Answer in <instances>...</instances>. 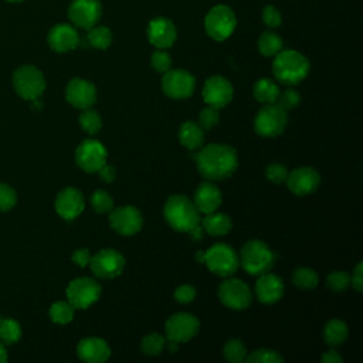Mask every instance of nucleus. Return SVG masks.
Instances as JSON below:
<instances>
[{"label":"nucleus","mask_w":363,"mask_h":363,"mask_svg":"<svg viewBox=\"0 0 363 363\" xmlns=\"http://www.w3.org/2000/svg\"><path fill=\"white\" fill-rule=\"evenodd\" d=\"M193 157L200 174L210 182L230 177L238 166L237 152L224 143L207 145Z\"/></svg>","instance_id":"1"},{"label":"nucleus","mask_w":363,"mask_h":363,"mask_svg":"<svg viewBox=\"0 0 363 363\" xmlns=\"http://www.w3.org/2000/svg\"><path fill=\"white\" fill-rule=\"evenodd\" d=\"M163 216L167 224L180 233H190L200 224V211L194 203L183 194L170 196L163 207Z\"/></svg>","instance_id":"2"},{"label":"nucleus","mask_w":363,"mask_h":363,"mask_svg":"<svg viewBox=\"0 0 363 363\" xmlns=\"http://www.w3.org/2000/svg\"><path fill=\"white\" fill-rule=\"evenodd\" d=\"M274 77L285 85H296L306 78L309 72L308 58L295 50H281L274 55Z\"/></svg>","instance_id":"3"},{"label":"nucleus","mask_w":363,"mask_h":363,"mask_svg":"<svg viewBox=\"0 0 363 363\" xmlns=\"http://www.w3.org/2000/svg\"><path fill=\"white\" fill-rule=\"evenodd\" d=\"M240 264L250 275L268 272L275 261L271 248L261 240H250L240 250Z\"/></svg>","instance_id":"4"},{"label":"nucleus","mask_w":363,"mask_h":363,"mask_svg":"<svg viewBox=\"0 0 363 363\" xmlns=\"http://www.w3.org/2000/svg\"><path fill=\"white\" fill-rule=\"evenodd\" d=\"M204 264L213 274L218 277H231L238 269L240 259L231 245L217 242L204 251Z\"/></svg>","instance_id":"5"},{"label":"nucleus","mask_w":363,"mask_h":363,"mask_svg":"<svg viewBox=\"0 0 363 363\" xmlns=\"http://www.w3.org/2000/svg\"><path fill=\"white\" fill-rule=\"evenodd\" d=\"M14 91L26 101L38 99L45 89L43 72L34 65H21L13 74Z\"/></svg>","instance_id":"6"},{"label":"nucleus","mask_w":363,"mask_h":363,"mask_svg":"<svg viewBox=\"0 0 363 363\" xmlns=\"http://www.w3.org/2000/svg\"><path fill=\"white\" fill-rule=\"evenodd\" d=\"M288 123L286 111L278 104H264L254 119V129L259 136L275 138L284 132Z\"/></svg>","instance_id":"7"},{"label":"nucleus","mask_w":363,"mask_h":363,"mask_svg":"<svg viewBox=\"0 0 363 363\" xmlns=\"http://www.w3.org/2000/svg\"><path fill=\"white\" fill-rule=\"evenodd\" d=\"M237 18L234 11L225 4L214 6L204 18V28L208 37L216 41L227 40L235 30Z\"/></svg>","instance_id":"8"},{"label":"nucleus","mask_w":363,"mask_h":363,"mask_svg":"<svg viewBox=\"0 0 363 363\" xmlns=\"http://www.w3.org/2000/svg\"><path fill=\"white\" fill-rule=\"evenodd\" d=\"M68 302L75 309H86L101 296V285L88 277L72 279L65 289Z\"/></svg>","instance_id":"9"},{"label":"nucleus","mask_w":363,"mask_h":363,"mask_svg":"<svg viewBox=\"0 0 363 363\" xmlns=\"http://www.w3.org/2000/svg\"><path fill=\"white\" fill-rule=\"evenodd\" d=\"M89 267L95 277L112 279L122 274L125 268V257L113 248H104L91 257Z\"/></svg>","instance_id":"10"},{"label":"nucleus","mask_w":363,"mask_h":363,"mask_svg":"<svg viewBox=\"0 0 363 363\" xmlns=\"http://www.w3.org/2000/svg\"><path fill=\"white\" fill-rule=\"evenodd\" d=\"M218 298L221 303L234 311L247 309L252 301L250 286L237 278L225 279L218 286Z\"/></svg>","instance_id":"11"},{"label":"nucleus","mask_w":363,"mask_h":363,"mask_svg":"<svg viewBox=\"0 0 363 363\" xmlns=\"http://www.w3.org/2000/svg\"><path fill=\"white\" fill-rule=\"evenodd\" d=\"M106 156L105 146L95 139L82 140L75 150L77 166L86 173L98 172L106 163Z\"/></svg>","instance_id":"12"},{"label":"nucleus","mask_w":363,"mask_h":363,"mask_svg":"<svg viewBox=\"0 0 363 363\" xmlns=\"http://www.w3.org/2000/svg\"><path fill=\"white\" fill-rule=\"evenodd\" d=\"M163 92L173 99H186L193 95L196 78L186 69H169L162 78Z\"/></svg>","instance_id":"13"},{"label":"nucleus","mask_w":363,"mask_h":363,"mask_svg":"<svg viewBox=\"0 0 363 363\" xmlns=\"http://www.w3.org/2000/svg\"><path fill=\"white\" fill-rule=\"evenodd\" d=\"M200 329L199 319L187 312H177L173 313L164 325L166 336L170 340H174L177 343L189 342L191 337L197 335Z\"/></svg>","instance_id":"14"},{"label":"nucleus","mask_w":363,"mask_h":363,"mask_svg":"<svg viewBox=\"0 0 363 363\" xmlns=\"http://www.w3.org/2000/svg\"><path fill=\"white\" fill-rule=\"evenodd\" d=\"M109 225L121 235H133L143 225L142 213L133 206H122L109 211Z\"/></svg>","instance_id":"15"},{"label":"nucleus","mask_w":363,"mask_h":363,"mask_svg":"<svg viewBox=\"0 0 363 363\" xmlns=\"http://www.w3.org/2000/svg\"><path fill=\"white\" fill-rule=\"evenodd\" d=\"M102 14L99 0H72L68 7V17L75 27L89 30L94 27Z\"/></svg>","instance_id":"16"},{"label":"nucleus","mask_w":363,"mask_h":363,"mask_svg":"<svg viewBox=\"0 0 363 363\" xmlns=\"http://www.w3.org/2000/svg\"><path fill=\"white\" fill-rule=\"evenodd\" d=\"M233 85L228 79H225L221 75H213L210 77L203 86V99L207 105L214 108H224L227 106L233 99Z\"/></svg>","instance_id":"17"},{"label":"nucleus","mask_w":363,"mask_h":363,"mask_svg":"<svg viewBox=\"0 0 363 363\" xmlns=\"http://www.w3.org/2000/svg\"><path fill=\"white\" fill-rule=\"evenodd\" d=\"M288 189L296 196H306L313 193L320 183V176L318 170L311 166L296 167L292 172H288V177L285 180Z\"/></svg>","instance_id":"18"},{"label":"nucleus","mask_w":363,"mask_h":363,"mask_svg":"<svg viewBox=\"0 0 363 363\" xmlns=\"http://www.w3.org/2000/svg\"><path fill=\"white\" fill-rule=\"evenodd\" d=\"M65 99L78 109L91 108L96 101L95 85L82 78H72L65 88Z\"/></svg>","instance_id":"19"},{"label":"nucleus","mask_w":363,"mask_h":363,"mask_svg":"<svg viewBox=\"0 0 363 363\" xmlns=\"http://www.w3.org/2000/svg\"><path fill=\"white\" fill-rule=\"evenodd\" d=\"M55 211L64 220H74L77 218L85 207L82 193L75 187H65L57 194L55 199Z\"/></svg>","instance_id":"20"},{"label":"nucleus","mask_w":363,"mask_h":363,"mask_svg":"<svg viewBox=\"0 0 363 363\" xmlns=\"http://www.w3.org/2000/svg\"><path fill=\"white\" fill-rule=\"evenodd\" d=\"M176 37L177 30L173 21L166 17H156L150 20L147 26V40L152 45L160 50H166L174 44Z\"/></svg>","instance_id":"21"},{"label":"nucleus","mask_w":363,"mask_h":363,"mask_svg":"<svg viewBox=\"0 0 363 363\" xmlns=\"http://www.w3.org/2000/svg\"><path fill=\"white\" fill-rule=\"evenodd\" d=\"M48 45L55 52H68L74 48H77L79 43L78 31L71 24H57L54 26L47 37Z\"/></svg>","instance_id":"22"},{"label":"nucleus","mask_w":363,"mask_h":363,"mask_svg":"<svg viewBox=\"0 0 363 363\" xmlns=\"http://www.w3.org/2000/svg\"><path fill=\"white\" fill-rule=\"evenodd\" d=\"M258 277L259 278L257 279V284H255L257 299L265 305L278 302L282 298L284 289H285L282 279L278 275L271 274L269 271Z\"/></svg>","instance_id":"23"},{"label":"nucleus","mask_w":363,"mask_h":363,"mask_svg":"<svg viewBox=\"0 0 363 363\" xmlns=\"http://www.w3.org/2000/svg\"><path fill=\"white\" fill-rule=\"evenodd\" d=\"M77 354L86 363H102L109 359L111 347L101 337H84L77 345Z\"/></svg>","instance_id":"24"},{"label":"nucleus","mask_w":363,"mask_h":363,"mask_svg":"<svg viewBox=\"0 0 363 363\" xmlns=\"http://www.w3.org/2000/svg\"><path fill=\"white\" fill-rule=\"evenodd\" d=\"M221 191L211 182H203L194 191V206L203 214L216 211L221 204Z\"/></svg>","instance_id":"25"},{"label":"nucleus","mask_w":363,"mask_h":363,"mask_svg":"<svg viewBox=\"0 0 363 363\" xmlns=\"http://www.w3.org/2000/svg\"><path fill=\"white\" fill-rule=\"evenodd\" d=\"M200 221H201V228L213 237L225 235L233 227L231 218L224 213H216V211L207 213L204 218Z\"/></svg>","instance_id":"26"},{"label":"nucleus","mask_w":363,"mask_h":363,"mask_svg":"<svg viewBox=\"0 0 363 363\" xmlns=\"http://www.w3.org/2000/svg\"><path fill=\"white\" fill-rule=\"evenodd\" d=\"M179 140L189 150H196L201 147L204 142V130L199 123L193 121H187L182 123L179 129Z\"/></svg>","instance_id":"27"},{"label":"nucleus","mask_w":363,"mask_h":363,"mask_svg":"<svg viewBox=\"0 0 363 363\" xmlns=\"http://www.w3.org/2000/svg\"><path fill=\"white\" fill-rule=\"evenodd\" d=\"M252 94H254V98L259 104H272V102L277 101V96L279 94V88L272 79L261 78L254 84Z\"/></svg>","instance_id":"28"},{"label":"nucleus","mask_w":363,"mask_h":363,"mask_svg":"<svg viewBox=\"0 0 363 363\" xmlns=\"http://www.w3.org/2000/svg\"><path fill=\"white\" fill-rule=\"evenodd\" d=\"M323 337L326 345L339 346L347 337V326L340 319H330L323 329Z\"/></svg>","instance_id":"29"},{"label":"nucleus","mask_w":363,"mask_h":363,"mask_svg":"<svg viewBox=\"0 0 363 363\" xmlns=\"http://www.w3.org/2000/svg\"><path fill=\"white\" fill-rule=\"evenodd\" d=\"M282 48H284L282 38L272 31H264L258 38V51L264 57L277 55Z\"/></svg>","instance_id":"30"},{"label":"nucleus","mask_w":363,"mask_h":363,"mask_svg":"<svg viewBox=\"0 0 363 363\" xmlns=\"http://www.w3.org/2000/svg\"><path fill=\"white\" fill-rule=\"evenodd\" d=\"M88 43L98 50H106L112 43V33L106 26H94L86 35Z\"/></svg>","instance_id":"31"},{"label":"nucleus","mask_w":363,"mask_h":363,"mask_svg":"<svg viewBox=\"0 0 363 363\" xmlns=\"http://www.w3.org/2000/svg\"><path fill=\"white\" fill-rule=\"evenodd\" d=\"M75 308L68 301H57L50 308V318L54 323L65 325L69 323L74 318Z\"/></svg>","instance_id":"32"},{"label":"nucleus","mask_w":363,"mask_h":363,"mask_svg":"<svg viewBox=\"0 0 363 363\" xmlns=\"http://www.w3.org/2000/svg\"><path fill=\"white\" fill-rule=\"evenodd\" d=\"M21 337V326L14 319H0V342L4 345H13Z\"/></svg>","instance_id":"33"},{"label":"nucleus","mask_w":363,"mask_h":363,"mask_svg":"<svg viewBox=\"0 0 363 363\" xmlns=\"http://www.w3.org/2000/svg\"><path fill=\"white\" fill-rule=\"evenodd\" d=\"M318 274L312 268L301 267L294 271L292 282L301 289H313L318 285Z\"/></svg>","instance_id":"34"},{"label":"nucleus","mask_w":363,"mask_h":363,"mask_svg":"<svg viewBox=\"0 0 363 363\" xmlns=\"http://www.w3.org/2000/svg\"><path fill=\"white\" fill-rule=\"evenodd\" d=\"M78 122H79V126L82 128V130H85L89 135L98 133L102 128V119H101L99 113L91 108L84 109V112L78 118Z\"/></svg>","instance_id":"35"},{"label":"nucleus","mask_w":363,"mask_h":363,"mask_svg":"<svg viewBox=\"0 0 363 363\" xmlns=\"http://www.w3.org/2000/svg\"><path fill=\"white\" fill-rule=\"evenodd\" d=\"M223 354L231 363H241L245 362L248 352L240 339H231L224 345Z\"/></svg>","instance_id":"36"},{"label":"nucleus","mask_w":363,"mask_h":363,"mask_svg":"<svg viewBox=\"0 0 363 363\" xmlns=\"http://www.w3.org/2000/svg\"><path fill=\"white\" fill-rule=\"evenodd\" d=\"M166 346V339L159 333H149L143 336L140 342V349L147 356H157Z\"/></svg>","instance_id":"37"},{"label":"nucleus","mask_w":363,"mask_h":363,"mask_svg":"<svg viewBox=\"0 0 363 363\" xmlns=\"http://www.w3.org/2000/svg\"><path fill=\"white\" fill-rule=\"evenodd\" d=\"M245 362L248 363H282L284 357L272 349H257L247 354Z\"/></svg>","instance_id":"38"},{"label":"nucleus","mask_w":363,"mask_h":363,"mask_svg":"<svg viewBox=\"0 0 363 363\" xmlns=\"http://www.w3.org/2000/svg\"><path fill=\"white\" fill-rule=\"evenodd\" d=\"M91 206L96 213H109L113 208V199L105 190H95L91 196Z\"/></svg>","instance_id":"39"},{"label":"nucleus","mask_w":363,"mask_h":363,"mask_svg":"<svg viewBox=\"0 0 363 363\" xmlns=\"http://www.w3.org/2000/svg\"><path fill=\"white\" fill-rule=\"evenodd\" d=\"M350 285V275L346 271H333L326 278V286L335 292H342Z\"/></svg>","instance_id":"40"},{"label":"nucleus","mask_w":363,"mask_h":363,"mask_svg":"<svg viewBox=\"0 0 363 363\" xmlns=\"http://www.w3.org/2000/svg\"><path fill=\"white\" fill-rule=\"evenodd\" d=\"M299 102H301V95L298 94V91H295L292 88H288L282 92L279 91L277 101H275V104H278L285 111L296 108L299 105Z\"/></svg>","instance_id":"41"},{"label":"nucleus","mask_w":363,"mask_h":363,"mask_svg":"<svg viewBox=\"0 0 363 363\" xmlns=\"http://www.w3.org/2000/svg\"><path fill=\"white\" fill-rule=\"evenodd\" d=\"M220 121V109L214 106H207L200 111L199 113V125L203 128V130H208L213 126H216Z\"/></svg>","instance_id":"42"},{"label":"nucleus","mask_w":363,"mask_h":363,"mask_svg":"<svg viewBox=\"0 0 363 363\" xmlns=\"http://www.w3.org/2000/svg\"><path fill=\"white\" fill-rule=\"evenodd\" d=\"M265 177L275 184L285 183V180L288 177V169H286V166H284L281 163H271L265 169Z\"/></svg>","instance_id":"43"},{"label":"nucleus","mask_w":363,"mask_h":363,"mask_svg":"<svg viewBox=\"0 0 363 363\" xmlns=\"http://www.w3.org/2000/svg\"><path fill=\"white\" fill-rule=\"evenodd\" d=\"M150 64H152V67L155 68V71L164 74V72L169 71L170 67H172V58H170V55H169L164 50L157 48V51H155V52L152 54Z\"/></svg>","instance_id":"44"},{"label":"nucleus","mask_w":363,"mask_h":363,"mask_svg":"<svg viewBox=\"0 0 363 363\" xmlns=\"http://www.w3.org/2000/svg\"><path fill=\"white\" fill-rule=\"evenodd\" d=\"M17 194L13 187L6 183H0V211H7L14 207Z\"/></svg>","instance_id":"45"},{"label":"nucleus","mask_w":363,"mask_h":363,"mask_svg":"<svg viewBox=\"0 0 363 363\" xmlns=\"http://www.w3.org/2000/svg\"><path fill=\"white\" fill-rule=\"evenodd\" d=\"M262 21L265 23L267 27L275 28V27L281 26L282 17H281V13L278 11V9H275L274 6L268 4V6H265L264 10H262Z\"/></svg>","instance_id":"46"},{"label":"nucleus","mask_w":363,"mask_h":363,"mask_svg":"<svg viewBox=\"0 0 363 363\" xmlns=\"http://www.w3.org/2000/svg\"><path fill=\"white\" fill-rule=\"evenodd\" d=\"M196 298V289L191 285H180L174 291V299L179 303H189Z\"/></svg>","instance_id":"47"},{"label":"nucleus","mask_w":363,"mask_h":363,"mask_svg":"<svg viewBox=\"0 0 363 363\" xmlns=\"http://www.w3.org/2000/svg\"><path fill=\"white\" fill-rule=\"evenodd\" d=\"M89 259H91V252L88 248H78L72 252L74 264H77L81 268L86 267L89 264Z\"/></svg>","instance_id":"48"},{"label":"nucleus","mask_w":363,"mask_h":363,"mask_svg":"<svg viewBox=\"0 0 363 363\" xmlns=\"http://www.w3.org/2000/svg\"><path fill=\"white\" fill-rule=\"evenodd\" d=\"M350 284L357 291L362 292L363 291V264L359 262L353 271V275L350 277Z\"/></svg>","instance_id":"49"},{"label":"nucleus","mask_w":363,"mask_h":363,"mask_svg":"<svg viewBox=\"0 0 363 363\" xmlns=\"http://www.w3.org/2000/svg\"><path fill=\"white\" fill-rule=\"evenodd\" d=\"M99 177L105 182V183H112L113 179H115V167L113 166H109V164H104L99 170Z\"/></svg>","instance_id":"50"},{"label":"nucleus","mask_w":363,"mask_h":363,"mask_svg":"<svg viewBox=\"0 0 363 363\" xmlns=\"http://www.w3.org/2000/svg\"><path fill=\"white\" fill-rule=\"evenodd\" d=\"M320 362L322 363H342L343 359H342V356L336 350H328V352H325L322 354Z\"/></svg>","instance_id":"51"},{"label":"nucleus","mask_w":363,"mask_h":363,"mask_svg":"<svg viewBox=\"0 0 363 363\" xmlns=\"http://www.w3.org/2000/svg\"><path fill=\"white\" fill-rule=\"evenodd\" d=\"M7 360V352L4 347V343L0 342V363H4Z\"/></svg>","instance_id":"52"},{"label":"nucleus","mask_w":363,"mask_h":363,"mask_svg":"<svg viewBox=\"0 0 363 363\" xmlns=\"http://www.w3.org/2000/svg\"><path fill=\"white\" fill-rule=\"evenodd\" d=\"M166 342H167V349H169V352H172V353H173V352H176V350H177V345H179L177 342L170 340V339H167Z\"/></svg>","instance_id":"53"},{"label":"nucleus","mask_w":363,"mask_h":363,"mask_svg":"<svg viewBox=\"0 0 363 363\" xmlns=\"http://www.w3.org/2000/svg\"><path fill=\"white\" fill-rule=\"evenodd\" d=\"M194 257H196L197 262H204V251H197Z\"/></svg>","instance_id":"54"},{"label":"nucleus","mask_w":363,"mask_h":363,"mask_svg":"<svg viewBox=\"0 0 363 363\" xmlns=\"http://www.w3.org/2000/svg\"><path fill=\"white\" fill-rule=\"evenodd\" d=\"M9 3H20V1H24V0H6Z\"/></svg>","instance_id":"55"},{"label":"nucleus","mask_w":363,"mask_h":363,"mask_svg":"<svg viewBox=\"0 0 363 363\" xmlns=\"http://www.w3.org/2000/svg\"><path fill=\"white\" fill-rule=\"evenodd\" d=\"M0 319H1V318H0Z\"/></svg>","instance_id":"56"}]
</instances>
